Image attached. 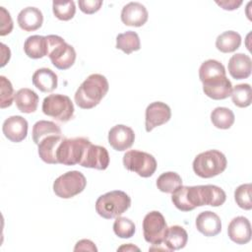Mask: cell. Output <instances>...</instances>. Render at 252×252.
I'll return each instance as SVG.
<instances>
[{
    "label": "cell",
    "instance_id": "277c9868",
    "mask_svg": "<svg viewBox=\"0 0 252 252\" xmlns=\"http://www.w3.org/2000/svg\"><path fill=\"white\" fill-rule=\"evenodd\" d=\"M227 165L225 156L218 150L200 153L193 160L194 172L202 178H211L222 173Z\"/></svg>",
    "mask_w": 252,
    "mask_h": 252
},
{
    "label": "cell",
    "instance_id": "d6a6232c",
    "mask_svg": "<svg viewBox=\"0 0 252 252\" xmlns=\"http://www.w3.org/2000/svg\"><path fill=\"white\" fill-rule=\"evenodd\" d=\"M52 11L54 16L61 21H69L73 19L76 13V6L73 0L53 1Z\"/></svg>",
    "mask_w": 252,
    "mask_h": 252
},
{
    "label": "cell",
    "instance_id": "5b68a950",
    "mask_svg": "<svg viewBox=\"0 0 252 252\" xmlns=\"http://www.w3.org/2000/svg\"><path fill=\"white\" fill-rule=\"evenodd\" d=\"M46 39L47 56L53 66L59 70H67L73 66L76 60V51L74 47L56 34L46 35Z\"/></svg>",
    "mask_w": 252,
    "mask_h": 252
},
{
    "label": "cell",
    "instance_id": "2e32d148",
    "mask_svg": "<svg viewBox=\"0 0 252 252\" xmlns=\"http://www.w3.org/2000/svg\"><path fill=\"white\" fill-rule=\"evenodd\" d=\"M148 17L149 14L146 7L139 2H130L121 11L122 23L130 27H142L148 21Z\"/></svg>",
    "mask_w": 252,
    "mask_h": 252
},
{
    "label": "cell",
    "instance_id": "3957f363",
    "mask_svg": "<svg viewBox=\"0 0 252 252\" xmlns=\"http://www.w3.org/2000/svg\"><path fill=\"white\" fill-rule=\"evenodd\" d=\"M131 206L130 197L120 190L107 192L95 202V211L103 219H115L125 213Z\"/></svg>",
    "mask_w": 252,
    "mask_h": 252
},
{
    "label": "cell",
    "instance_id": "ba28073f",
    "mask_svg": "<svg viewBox=\"0 0 252 252\" xmlns=\"http://www.w3.org/2000/svg\"><path fill=\"white\" fill-rule=\"evenodd\" d=\"M87 186L85 175L78 171L72 170L63 173L53 182L54 193L62 199H70L84 191Z\"/></svg>",
    "mask_w": 252,
    "mask_h": 252
},
{
    "label": "cell",
    "instance_id": "9c48e42d",
    "mask_svg": "<svg viewBox=\"0 0 252 252\" xmlns=\"http://www.w3.org/2000/svg\"><path fill=\"white\" fill-rule=\"evenodd\" d=\"M123 165L129 171L135 172L141 177L152 176L157 169V160L149 153L131 150L123 156Z\"/></svg>",
    "mask_w": 252,
    "mask_h": 252
},
{
    "label": "cell",
    "instance_id": "30bf717a",
    "mask_svg": "<svg viewBox=\"0 0 252 252\" xmlns=\"http://www.w3.org/2000/svg\"><path fill=\"white\" fill-rule=\"evenodd\" d=\"M167 231L164 217L158 211L148 213L143 220V232L145 240L153 245H161Z\"/></svg>",
    "mask_w": 252,
    "mask_h": 252
},
{
    "label": "cell",
    "instance_id": "7c38bea8",
    "mask_svg": "<svg viewBox=\"0 0 252 252\" xmlns=\"http://www.w3.org/2000/svg\"><path fill=\"white\" fill-rule=\"evenodd\" d=\"M79 164L83 167L104 170L109 164L108 152L104 147L91 143L87 147Z\"/></svg>",
    "mask_w": 252,
    "mask_h": 252
},
{
    "label": "cell",
    "instance_id": "f546056e",
    "mask_svg": "<svg viewBox=\"0 0 252 252\" xmlns=\"http://www.w3.org/2000/svg\"><path fill=\"white\" fill-rule=\"evenodd\" d=\"M234 119V113L227 107H216L211 113V121L219 129H229L233 125Z\"/></svg>",
    "mask_w": 252,
    "mask_h": 252
},
{
    "label": "cell",
    "instance_id": "52a82bcc",
    "mask_svg": "<svg viewBox=\"0 0 252 252\" xmlns=\"http://www.w3.org/2000/svg\"><path fill=\"white\" fill-rule=\"evenodd\" d=\"M42 112L59 122H67L74 116V104L69 96L55 94L44 97Z\"/></svg>",
    "mask_w": 252,
    "mask_h": 252
},
{
    "label": "cell",
    "instance_id": "4dcf8cb0",
    "mask_svg": "<svg viewBox=\"0 0 252 252\" xmlns=\"http://www.w3.org/2000/svg\"><path fill=\"white\" fill-rule=\"evenodd\" d=\"M181 185L182 179L180 175L173 171L163 172L157 179V187L163 193H172Z\"/></svg>",
    "mask_w": 252,
    "mask_h": 252
},
{
    "label": "cell",
    "instance_id": "ffe728a7",
    "mask_svg": "<svg viewBox=\"0 0 252 252\" xmlns=\"http://www.w3.org/2000/svg\"><path fill=\"white\" fill-rule=\"evenodd\" d=\"M230 76L235 80L246 79L251 75V58L244 53H236L230 57L227 64Z\"/></svg>",
    "mask_w": 252,
    "mask_h": 252
},
{
    "label": "cell",
    "instance_id": "d6986e66",
    "mask_svg": "<svg viewBox=\"0 0 252 252\" xmlns=\"http://www.w3.org/2000/svg\"><path fill=\"white\" fill-rule=\"evenodd\" d=\"M196 227L205 236H216L221 230V221L216 213L205 211L197 216Z\"/></svg>",
    "mask_w": 252,
    "mask_h": 252
},
{
    "label": "cell",
    "instance_id": "d590c367",
    "mask_svg": "<svg viewBox=\"0 0 252 252\" xmlns=\"http://www.w3.org/2000/svg\"><path fill=\"white\" fill-rule=\"evenodd\" d=\"M0 89H1V102L0 107L6 108L11 106L13 100H15L14 89L11 82L4 76H0Z\"/></svg>",
    "mask_w": 252,
    "mask_h": 252
},
{
    "label": "cell",
    "instance_id": "8992f818",
    "mask_svg": "<svg viewBox=\"0 0 252 252\" xmlns=\"http://www.w3.org/2000/svg\"><path fill=\"white\" fill-rule=\"evenodd\" d=\"M91 141L85 137L64 138L56 153L57 162L64 165L79 164Z\"/></svg>",
    "mask_w": 252,
    "mask_h": 252
},
{
    "label": "cell",
    "instance_id": "d4e9b609",
    "mask_svg": "<svg viewBox=\"0 0 252 252\" xmlns=\"http://www.w3.org/2000/svg\"><path fill=\"white\" fill-rule=\"evenodd\" d=\"M188 241L187 231L180 225H171L167 227V231L163 240V245L169 250H179L185 247Z\"/></svg>",
    "mask_w": 252,
    "mask_h": 252
},
{
    "label": "cell",
    "instance_id": "6da1fadb",
    "mask_svg": "<svg viewBox=\"0 0 252 252\" xmlns=\"http://www.w3.org/2000/svg\"><path fill=\"white\" fill-rule=\"evenodd\" d=\"M199 78L203 84V92L210 98L220 100L230 95L231 82L226 77L224 66L218 60L204 61L199 68Z\"/></svg>",
    "mask_w": 252,
    "mask_h": 252
},
{
    "label": "cell",
    "instance_id": "7402d4cb",
    "mask_svg": "<svg viewBox=\"0 0 252 252\" xmlns=\"http://www.w3.org/2000/svg\"><path fill=\"white\" fill-rule=\"evenodd\" d=\"M64 138L65 137L63 135H51L40 141V143L37 145L39 158L46 163H58L56 158V153L59 145L64 140Z\"/></svg>",
    "mask_w": 252,
    "mask_h": 252
},
{
    "label": "cell",
    "instance_id": "ac0fdd59",
    "mask_svg": "<svg viewBox=\"0 0 252 252\" xmlns=\"http://www.w3.org/2000/svg\"><path fill=\"white\" fill-rule=\"evenodd\" d=\"M173 205L182 212H189L197 208L195 186H179L172 193Z\"/></svg>",
    "mask_w": 252,
    "mask_h": 252
},
{
    "label": "cell",
    "instance_id": "83f0119b",
    "mask_svg": "<svg viewBox=\"0 0 252 252\" xmlns=\"http://www.w3.org/2000/svg\"><path fill=\"white\" fill-rule=\"evenodd\" d=\"M241 44V36L234 31H226L220 33L216 39V47L223 53L233 52L239 48Z\"/></svg>",
    "mask_w": 252,
    "mask_h": 252
},
{
    "label": "cell",
    "instance_id": "5bb4252c",
    "mask_svg": "<svg viewBox=\"0 0 252 252\" xmlns=\"http://www.w3.org/2000/svg\"><path fill=\"white\" fill-rule=\"evenodd\" d=\"M134 141L135 133L129 126L118 124L113 126L108 132V143L115 151H126L132 147Z\"/></svg>",
    "mask_w": 252,
    "mask_h": 252
},
{
    "label": "cell",
    "instance_id": "f35d334b",
    "mask_svg": "<svg viewBox=\"0 0 252 252\" xmlns=\"http://www.w3.org/2000/svg\"><path fill=\"white\" fill-rule=\"evenodd\" d=\"M79 250H83V251H97V248L95 247L94 243L89 239H82L80 241H78L74 247V251H79Z\"/></svg>",
    "mask_w": 252,
    "mask_h": 252
},
{
    "label": "cell",
    "instance_id": "8d00e7d4",
    "mask_svg": "<svg viewBox=\"0 0 252 252\" xmlns=\"http://www.w3.org/2000/svg\"><path fill=\"white\" fill-rule=\"evenodd\" d=\"M13 21L10 13L4 8L0 7V35L9 34L13 30Z\"/></svg>",
    "mask_w": 252,
    "mask_h": 252
},
{
    "label": "cell",
    "instance_id": "7a4b0ae2",
    "mask_svg": "<svg viewBox=\"0 0 252 252\" xmlns=\"http://www.w3.org/2000/svg\"><path fill=\"white\" fill-rule=\"evenodd\" d=\"M109 89L107 79L100 74L90 75L78 88L74 98L76 104L83 109L96 106L105 96Z\"/></svg>",
    "mask_w": 252,
    "mask_h": 252
},
{
    "label": "cell",
    "instance_id": "44dd1931",
    "mask_svg": "<svg viewBox=\"0 0 252 252\" xmlns=\"http://www.w3.org/2000/svg\"><path fill=\"white\" fill-rule=\"evenodd\" d=\"M19 27L26 32L38 30L43 23V15L38 8L27 7L21 10L17 18Z\"/></svg>",
    "mask_w": 252,
    "mask_h": 252
},
{
    "label": "cell",
    "instance_id": "603a6c76",
    "mask_svg": "<svg viewBox=\"0 0 252 252\" xmlns=\"http://www.w3.org/2000/svg\"><path fill=\"white\" fill-rule=\"evenodd\" d=\"M32 81L33 86L42 93H50L57 88V75L48 68L37 69L32 77Z\"/></svg>",
    "mask_w": 252,
    "mask_h": 252
},
{
    "label": "cell",
    "instance_id": "74e56055",
    "mask_svg": "<svg viewBox=\"0 0 252 252\" xmlns=\"http://www.w3.org/2000/svg\"><path fill=\"white\" fill-rule=\"evenodd\" d=\"M78 4H79L80 10L83 13L91 15V14H94L100 9L102 5V1L101 0H79Z\"/></svg>",
    "mask_w": 252,
    "mask_h": 252
},
{
    "label": "cell",
    "instance_id": "836d02e7",
    "mask_svg": "<svg viewBox=\"0 0 252 252\" xmlns=\"http://www.w3.org/2000/svg\"><path fill=\"white\" fill-rule=\"evenodd\" d=\"M136 230L135 223L128 218L117 217L113 222V231L120 238H130Z\"/></svg>",
    "mask_w": 252,
    "mask_h": 252
},
{
    "label": "cell",
    "instance_id": "ab89813d",
    "mask_svg": "<svg viewBox=\"0 0 252 252\" xmlns=\"http://www.w3.org/2000/svg\"><path fill=\"white\" fill-rule=\"evenodd\" d=\"M216 3L224 10L232 11L237 9L242 4V1L241 0H220V1H216Z\"/></svg>",
    "mask_w": 252,
    "mask_h": 252
},
{
    "label": "cell",
    "instance_id": "e575fe53",
    "mask_svg": "<svg viewBox=\"0 0 252 252\" xmlns=\"http://www.w3.org/2000/svg\"><path fill=\"white\" fill-rule=\"evenodd\" d=\"M251 190L252 185L250 183L239 185L234 191V200L237 206L243 210L252 209L251 201Z\"/></svg>",
    "mask_w": 252,
    "mask_h": 252
},
{
    "label": "cell",
    "instance_id": "f1b7e54d",
    "mask_svg": "<svg viewBox=\"0 0 252 252\" xmlns=\"http://www.w3.org/2000/svg\"><path fill=\"white\" fill-rule=\"evenodd\" d=\"M116 48L122 50L126 54L137 51L141 48V41L137 32L127 31L116 36Z\"/></svg>",
    "mask_w": 252,
    "mask_h": 252
},
{
    "label": "cell",
    "instance_id": "8fae6325",
    "mask_svg": "<svg viewBox=\"0 0 252 252\" xmlns=\"http://www.w3.org/2000/svg\"><path fill=\"white\" fill-rule=\"evenodd\" d=\"M171 117L170 107L161 101L150 103L145 111V128L151 132L154 128L165 124Z\"/></svg>",
    "mask_w": 252,
    "mask_h": 252
},
{
    "label": "cell",
    "instance_id": "60d3db41",
    "mask_svg": "<svg viewBox=\"0 0 252 252\" xmlns=\"http://www.w3.org/2000/svg\"><path fill=\"white\" fill-rule=\"evenodd\" d=\"M118 250H119V251H123V250H126V251H134V250L140 251V249H139L138 247L134 246V245L131 244V243H129V244H127V245H122L121 247L118 248Z\"/></svg>",
    "mask_w": 252,
    "mask_h": 252
},
{
    "label": "cell",
    "instance_id": "4316f807",
    "mask_svg": "<svg viewBox=\"0 0 252 252\" xmlns=\"http://www.w3.org/2000/svg\"><path fill=\"white\" fill-rule=\"evenodd\" d=\"M32 140L35 145H38L40 141L51 135H62L59 125L52 121L39 120L34 123L32 127Z\"/></svg>",
    "mask_w": 252,
    "mask_h": 252
},
{
    "label": "cell",
    "instance_id": "9a60e30c",
    "mask_svg": "<svg viewBox=\"0 0 252 252\" xmlns=\"http://www.w3.org/2000/svg\"><path fill=\"white\" fill-rule=\"evenodd\" d=\"M28 121L20 116L14 115L8 117L2 125L4 136L11 142L20 143L26 139L28 135Z\"/></svg>",
    "mask_w": 252,
    "mask_h": 252
},
{
    "label": "cell",
    "instance_id": "4fadbf2b",
    "mask_svg": "<svg viewBox=\"0 0 252 252\" xmlns=\"http://www.w3.org/2000/svg\"><path fill=\"white\" fill-rule=\"evenodd\" d=\"M197 204L198 207L201 206H212L219 207L221 206L225 200V192L219 186L216 185H197L196 186Z\"/></svg>",
    "mask_w": 252,
    "mask_h": 252
},
{
    "label": "cell",
    "instance_id": "e0dca14e",
    "mask_svg": "<svg viewBox=\"0 0 252 252\" xmlns=\"http://www.w3.org/2000/svg\"><path fill=\"white\" fill-rule=\"evenodd\" d=\"M227 234L236 244H246L251 240V224L247 218L239 216L232 219L227 227Z\"/></svg>",
    "mask_w": 252,
    "mask_h": 252
},
{
    "label": "cell",
    "instance_id": "484cf974",
    "mask_svg": "<svg viewBox=\"0 0 252 252\" xmlns=\"http://www.w3.org/2000/svg\"><path fill=\"white\" fill-rule=\"evenodd\" d=\"M25 53L32 59H39L47 56V39L42 35H31L24 43Z\"/></svg>",
    "mask_w": 252,
    "mask_h": 252
},
{
    "label": "cell",
    "instance_id": "1f68e13d",
    "mask_svg": "<svg viewBox=\"0 0 252 252\" xmlns=\"http://www.w3.org/2000/svg\"><path fill=\"white\" fill-rule=\"evenodd\" d=\"M231 99L237 107H247L252 101V91L249 84L236 85L231 91Z\"/></svg>",
    "mask_w": 252,
    "mask_h": 252
},
{
    "label": "cell",
    "instance_id": "cb8c5ba5",
    "mask_svg": "<svg viewBox=\"0 0 252 252\" xmlns=\"http://www.w3.org/2000/svg\"><path fill=\"white\" fill-rule=\"evenodd\" d=\"M38 95L31 89L23 88L15 94V103L18 109L23 113L34 112L38 105Z\"/></svg>",
    "mask_w": 252,
    "mask_h": 252
}]
</instances>
